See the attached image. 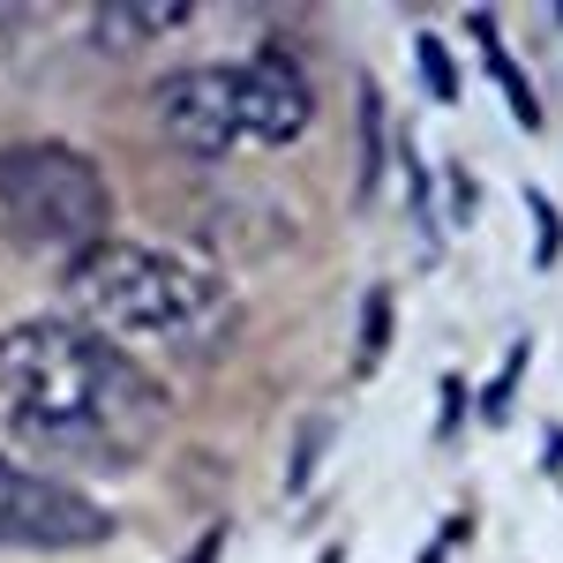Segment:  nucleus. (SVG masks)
Here are the masks:
<instances>
[{
    "label": "nucleus",
    "instance_id": "1",
    "mask_svg": "<svg viewBox=\"0 0 563 563\" xmlns=\"http://www.w3.org/2000/svg\"><path fill=\"white\" fill-rule=\"evenodd\" d=\"M0 390L15 406V443L68 466H129L143 459L174 398L151 368H135L113 339L84 331L76 316H45L0 331Z\"/></svg>",
    "mask_w": 563,
    "mask_h": 563
},
{
    "label": "nucleus",
    "instance_id": "2",
    "mask_svg": "<svg viewBox=\"0 0 563 563\" xmlns=\"http://www.w3.org/2000/svg\"><path fill=\"white\" fill-rule=\"evenodd\" d=\"M60 294L76 308V323L98 339H158V346H196L225 323V286L218 271L174 256V249H143V241H98L68 263Z\"/></svg>",
    "mask_w": 563,
    "mask_h": 563
},
{
    "label": "nucleus",
    "instance_id": "3",
    "mask_svg": "<svg viewBox=\"0 0 563 563\" xmlns=\"http://www.w3.org/2000/svg\"><path fill=\"white\" fill-rule=\"evenodd\" d=\"M113 188L68 143H8L0 151V225L23 249H98Z\"/></svg>",
    "mask_w": 563,
    "mask_h": 563
},
{
    "label": "nucleus",
    "instance_id": "4",
    "mask_svg": "<svg viewBox=\"0 0 563 563\" xmlns=\"http://www.w3.org/2000/svg\"><path fill=\"white\" fill-rule=\"evenodd\" d=\"M113 541V511L76 496L68 481L38 474V466H15L0 459V549H45V556H68V549H98Z\"/></svg>",
    "mask_w": 563,
    "mask_h": 563
},
{
    "label": "nucleus",
    "instance_id": "5",
    "mask_svg": "<svg viewBox=\"0 0 563 563\" xmlns=\"http://www.w3.org/2000/svg\"><path fill=\"white\" fill-rule=\"evenodd\" d=\"M158 129L188 158H225L241 143V106H233V68H174L158 84Z\"/></svg>",
    "mask_w": 563,
    "mask_h": 563
},
{
    "label": "nucleus",
    "instance_id": "6",
    "mask_svg": "<svg viewBox=\"0 0 563 563\" xmlns=\"http://www.w3.org/2000/svg\"><path fill=\"white\" fill-rule=\"evenodd\" d=\"M233 106H241V135L249 143H301L316 121V90L286 53H256V60H233Z\"/></svg>",
    "mask_w": 563,
    "mask_h": 563
},
{
    "label": "nucleus",
    "instance_id": "7",
    "mask_svg": "<svg viewBox=\"0 0 563 563\" xmlns=\"http://www.w3.org/2000/svg\"><path fill=\"white\" fill-rule=\"evenodd\" d=\"M188 23V0H121V8H98V45H151V38H166V31H180Z\"/></svg>",
    "mask_w": 563,
    "mask_h": 563
},
{
    "label": "nucleus",
    "instance_id": "8",
    "mask_svg": "<svg viewBox=\"0 0 563 563\" xmlns=\"http://www.w3.org/2000/svg\"><path fill=\"white\" fill-rule=\"evenodd\" d=\"M481 53H488V68H496V84H504V98L519 106V129H541V106H533V90H526V76L511 68V53H504V38H496V23H474Z\"/></svg>",
    "mask_w": 563,
    "mask_h": 563
},
{
    "label": "nucleus",
    "instance_id": "9",
    "mask_svg": "<svg viewBox=\"0 0 563 563\" xmlns=\"http://www.w3.org/2000/svg\"><path fill=\"white\" fill-rule=\"evenodd\" d=\"M368 316H361V353H353V376H376V361H384V339H390V286L368 294Z\"/></svg>",
    "mask_w": 563,
    "mask_h": 563
},
{
    "label": "nucleus",
    "instance_id": "10",
    "mask_svg": "<svg viewBox=\"0 0 563 563\" xmlns=\"http://www.w3.org/2000/svg\"><path fill=\"white\" fill-rule=\"evenodd\" d=\"M421 68H429V90H435V98H459V76H451L443 38H421Z\"/></svg>",
    "mask_w": 563,
    "mask_h": 563
},
{
    "label": "nucleus",
    "instance_id": "11",
    "mask_svg": "<svg viewBox=\"0 0 563 563\" xmlns=\"http://www.w3.org/2000/svg\"><path fill=\"white\" fill-rule=\"evenodd\" d=\"M526 376V339L511 353H504V376H496V390H488V413H504V398H511V384Z\"/></svg>",
    "mask_w": 563,
    "mask_h": 563
},
{
    "label": "nucleus",
    "instance_id": "12",
    "mask_svg": "<svg viewBox=\"0 0 563 563\" xmlns=\"http://www.w3.org/2000/svg\"><path fill=\"white\" fill-rule=\"evenodd\" d=\"M533 225H541V263H556V211H549V203H541V196H533Z\"/></svg>",
    "mask_w": 563,
    "mask_h": 563
},
{
    "label": "nucleus",
    "instance_id": "13",
    "mask_svg": "<svg viewBox=\"0 0 563 563\" xmlns=\"http://www.w3.org/2000/svg\"><path fill=\"white\" fill-rule=\"evenodd\" d=\"M196 563H218V533H203V541H196Z\"/></svg>",
    "mask_w": 563,
    "mask_h": 563
}]
</instances>
